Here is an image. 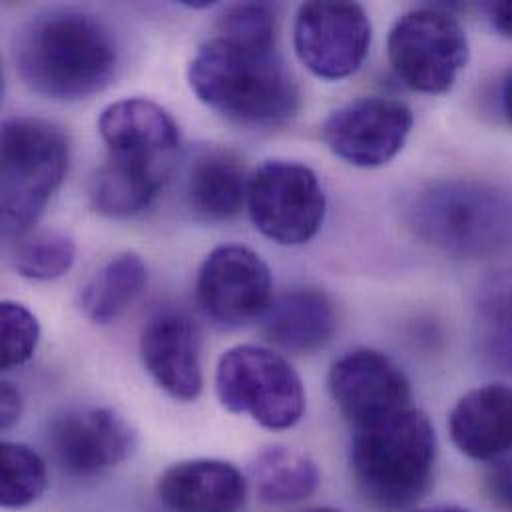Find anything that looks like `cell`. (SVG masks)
<instances>
[{"instance_id": "6da1fadb", "label": "cell", "mask_w": 512, "mask_h": 512, "mask_svg": "<svg viewBox=\"0 0 512 512\" xmlns=\"http://www.w3.org/2000/svg\"><path fill=\"white\" fill-rule=\"evenodd\" d=\"M188 80L200 102L246 128H281L301 106L299 86L275 42L216 32L198 48Z\"/></svg>"}, {"instance_id": "7a4b0ae2", "label": "cell", "mask_w": 512, "mask_h": 512, "mask_svg": "<svg viewBox=\"0 0 512 512\" xmlns=\"http://www.w3.org/2000/svg\"><path fill=\"white\" fill-rule=\"evenodd\" d=\"M14 60L20 78L36 94L72 102L108 86L118 66V44L96 16L54 8L20 28Z\"/></svg>"}, {"instance_id": "3957f363", "label": "cell", "mask_w": 512, "mask_h": 512, "mask_svg": "<svg viewBox=\"0 0 512 512\" xmlns=\"http://www.w3.org/2000/svg\"><path fill=\"white\" fill-rule=\"evenodd\" d=\"M437 435L413 407L361 425L351 441V473L363 499L385 512L413 507L431 487Z\"/></svg>"}, {"instance_id": "277c9868", "label": "cell", "mask_w": 512, "mask_h": 512, "mask_svg": "<svg viewBox=\"0 0 512 512\" xmlns=\"http://www.w3.org/2000/svg\"><path fill=\"white\" fill-rule=\"evenodd\" d=\"M411 228L447 256H499L512 246V198L483 182H441L415 198Z\"/></svg>"}, {"instance_id": "5b68a950", "label": "cell", "mask_w": 512, "mask_h": 512, "mask_svg": "<svg viewBox=\"0 0 512 512\" xmlns=\"http://www.w3.org/2000/svg\"><path fill=\"white\" fill-rule=\"evenodd\" d=\"M70 148L64 132L40 118H10L2 126V230L22 238L60 188Z\"/></svg>"}, {"instance_id": "8992f818", "label": "cell", "mask_w": 512, "mask_h": 512, "mask_svg": "<svg viewBox=\"0 0 512 512\" xmlns=\"http://www.w3.org/2000/svg\"><path fill=\"white\" fill-rule=\"evenodd\" d=\"M98 132L108 150L104 166L156 200L180 154L174 118L152 100L126 98L100 114Z\"/></svg>"}, {"instance_id": "52a82bcc", "label": "cell", "mask_w": 512, "mask_h": 512, "mask_svg": "<svg viewBox=\"0 0 512 512\" xmlns=\"http://www.w3.org/2000/svg\"><path fill=\"white\" fill-rule=\"evenodd\" d=\"M216 393L230 413L248 415L269 431H287L305 413L301 377L281 353L261 345H238L222 355Z\"/></svg>"}, {"instance_id": "ba28073f", "label": "cell", "mask_w": 512, "mask_h": 512, "mask_svg": "<svg viewBox=\"0 0 512 512\" xmlns=\"http://www.w3.org/2000/svg\"><path fill=\"white\" fill-rule=\"evenodd\" d=\"M471 54L461 22L441 8H415L403 14L387 38L395 74L423 94L447 92Z\"/></svg>"}, {"instance_id": "9c48e42d", "label": "cell", "mask_w": 512, "mask_h": 512, "mask_svg": "<svg viewBox=\"0 0 512 512\" xmlns=\"http://www.w3.org/2000/svg\"><path fill=\"white\" fill-rule=\"evenodd\" d=\"M248 210L254 226L267 240L279 246H303L319 234L327 200L311 168L271 160L250 178Z\"/></svg>"}, {"instance_id": "30bf717a", "label": "cell", "mask_w": 512, "mask_h": 512, "mask_svg": "<svg viewBox=\"0 0 512 512\" xmlns=\"http://www.w3.org/2000/svg\"><path fill=\"white\" fill-rule=\"evenodd\" d=\"M373 28L355 2H307L293 24V46L303 66L323 80L355 74L371 48Z\"/></svg>"}, {"instance_id": "8fae6325", "label": "cell", "mask_w": 512, "mask_h": 512, "mask_svg": "<svg viewBox=\"0 0 512 512\" xmlns=\"http://www.w3.org/2000/svg\"><path fill=\"white\" fill-rule=\"evenodd\" d=\"M413 124V112L403 102L367 96L331 112L321 126V138L343 162L379 168L403 150Z\"/></svg>"}, {"instance_id": "7c38bea8", "label": "cell", "mask_w": 512, "mask_h": 512, "mask_svg": "<svg viewBox=\"0 0 512 512\" xmlns=\"http://www.w3.org/2000/svg\"><path fill=\"white\" fill-rule=\"evenodd\" d=\"M271 289L267 263L250 248L230 244L216 248L202 263L196 297L212 321L240 327L261 319L271 303Z\"/></svg>"}, {"instance_id": "4fadbf2b", "label": "cell", "mask_w": 512, "mask_h": 512, "mask_svg": "<svg viewBox=\"0 0 512 512\" xmlns=\"http://www.w3.org/2000/svg\"><path fill=\"white\" fill-rule=\"evenodd\" d=\"M329 393L339 413L357 429L411 407V383L385 353L357 347L329 371Z\"/></svg>"}, {"instance_id": "5bb4252c", "label": "cell", "mask_w": 512, "mask_h": 512, "mask_svg": "<svg viewBox=\"0 0 512 512\" xmlns=\"http://www.w3.org/2000/svg\"><path fill=\"white\" fill-rule=\"evenodd\" d=\"M48 443L64 471L74 477H96L134 453L136 433L114 409L86 407L56 417Z\"/></svg>"}, {"instance_id": "9a60e30c", "label": "cell", "mask_w": 512, "mask_h": 512, "mask_svg": "<svg viewBox=\"0 0 512 512\" xmlns=\"http://www.w3.org/2000/svg\"><path fill=\"white\" fill-rule=\"evenodd\" d=\"M144 367L152 379L176 401L192 403L204 387L200 363V335L182 311H160L140 337Z\"/></svg>"}, {"instance_id": "2e32d148", "label": "cell", "mask_w": 512, "mask_h": 512, "mask_svg": "<svg viewBox=\"0 0 512 512\" xmlns=\"http://www.w3.org/2000/svg\"><path fill=\"white\" fill-rule=\"evenodd\" d=\"M158 497L170 512H242L248 479L232 463L192 459L162 473Z\"/></svg>"}, {"instance_id": "e0dca14e", "label": "cell", "mask_w": 512, "mask_h": 512, "mask_svg": "<svg viewBox=\"0 0 512 512\" xmlns=\"http://www.w3.org/2000/svg\"><path fill=\"white\" fill-rule=\"evenodd\" d=\"M455 447L475 461H497L512 453V387L493 383L469 391L449 415Z\"/></svg>"}, {"instance_id": "ac0fdd59", "label": "cell", "mask_w": 512, "mask_h": 512, "mask_svg": "<svg viewBox=\"0 0 512 512\" xmlns=\"http://www.w3.org/2000/svg\"><path fill=\"white\" fill-rule=\"evenodd\" d=\"M337 327L331 297L317 287H295L271 299L261 315V333L277 349L309 355L323 349Z\"/></svg>"}, {"instance_id": "d6986e66", "label": "cell", "mask_w": 512, "mask_h": 512, "mask_svg": "<svg viewBox=\"0 0 512 512\" xmlns=\"http://www.w3.org/2000/svg\"><path fill=\"white\" fill-rule=\"evenodd\" d=\"M244 164L222 148H202L188 170V202L192 212L208 222H226L240 214L248 202Z\"/></svg>"}, {"instance_id": "ffe728a7", "label": "cell", "mask_w": 512, "mask_h": 512, "mask_svg": "<svg viewBox=\"0 0 512 512\" xmlns=\"http://www.w3.org/2000/svg\"><path fill=\"white\" fill-rule=\"evenodd\" d=\"M148 267L138 254L126 252L100 267L80 291V309L96 325L116 321L144 291Z\"/></svg>"}, {"instance_id": "44dd1931", "label": "cell", "mask_w": 512, "mask_h": 512, "mask_svg": "<svg viewBox=\"0 0 512 512\" xmlns=\"http://www.w3.org/2000/svg\"><path fill=\"white\" fill-rule=\"evenodd\" d=\"M252 481L257 499L265 505H295L309 499L319 483L321 473L315 461L289 447H267L252 465Z\"/></svg>"}, {"instance_id": "7402d4cb", "label": "cell", "mask_w": 512, "mask_h": 512, "mask_svg": "<svg viewBox=\"0 0 512 512\" xmlns=\"http://www.w3.org/2000/svg\"><path fill=\"white\" fill-rule=\"evenodd\" d=\"M481 353L499 373L512 375V271L491 277L479 297Z\"/></svg>"}, {"instance_id": "603a6c76", "label": "cell", "mask_w": 512, "mask_h": 512, "mask_svg": "<svg viewBox=\"0 0 512 512\" xmlns=\"http://www.w3.org/2000/svg\"><path fill=\"white\" fill-rule=\"evenodd\" d=\"M0 505L20 511L34 505L48 487L44 459L22 443H2L0 447Z\"/></svg>"}, {"instance_id": "cb8c5ba5", "label": "cell", "mask_w": 512, "mask_h": 512, "mask_svg": "<svg viewBox=\"0 0 512 512\" xmlns=\"http://www.w3.org/2000/svg\"><path fill=\"white\" fill-rule=\"evenodd\" d=\"M76 259V244L62 232H38L20 240L12 254L18 275L34 281H52L70 271Z\"/></svg>"}, {"instance_id": "d4e9b609", "label": "cell", "mask_w": 512, "mask_h": 512, "mask_svg": "<svg viewBox=\"0 0 512 512\" xmlns=\"http://www.w3.org/2000/svg\"><path fill=\"white\" fill-rule=\"evenodd\" d=\"M2 329V369L26 365L40 341V325L34 313L16 301H2L0 305Z\"/></svg>"}, {"instance_id": "484cf974", "label": "cell", "mask_w": 512, "mask_h": 512, "mask_svg": "<svg viewBox=\"0 0 512 512\" xmlns=\"http://www.w3.org/2000/svg\"><path fill=\"white\" fill-rule=\"evenodd\" d=\"M483 489L491 505L501 512H512V457L491 461L483 477Z\"/></svg>"}, {"instance_id": "4316f807", "label": "cell", "mask_w": 512, "mask_h": 512, "mask_svg": "<svg viewBox=\"0 0 512 512\" xmlns=\"http://www.w3.org/2000/svg\"><path fill=\"white\" fill-rule=\"evenodd\" d=\"M20 413H22L20 391L12 383L2 381V387H0V427H2V431H8L20 419Z\"/></svg>"}, {"instance_id": "83f0119b", "label": "cell", "mask_w": 512, "mask_h": 512, "mask_svg": "<svg viewBox=\"0 0 512 512\" xmlns=\"http://www.w3.org/2000/svg\"><path fill=\"white\" fill-rule=\"evenodd\" d=\"M485 12L495 26L497 32H501L505 38L512 40V0H503V2H487Z\"/></svg>"}, {"instance_id": "f1b7e54d", "label": "cell", "mask_w": 512, "mask_h": 512, "mask_svg": "<svg viewBox=\"0 0 512 512\" xmlns=\"http://www.w3.org/2000/svg\"><path fill=\"white\" fill-rule=\"evenodd\" d=\"M503 110H505V116L509 118V122L512 124V68L503 82Z\"/></svg>"}, {"instance_id": "f546056e", "label": "cell", "mask_w": 512, "mask_h": 512, "mask_svg": "<svg viewBox=\"0 0 512 512\" xmlns=\"http://www.w3.org/2000/svg\"><path fill=\"white\" fill-rule=\"evenodd\" d=\"M415 512H471L461 507H453V505H441V507H431V509H421Z\"/></svg>"}, {"instance_id": "4dcf8cb0", "label": "cell", "mask_w": 512, "mask_h": 512, "mask_svg": "<svg viewBox=\"0 0 512 512\" xmlns=\"http://www.w3.org/2000/svg\"><path fill=\"white\" fill-rule=\"evenodd\" d=\"M301 512H343V511H339V509H333V507H319V509H309V511H301Z\"/></svg>"}]
</instances>
